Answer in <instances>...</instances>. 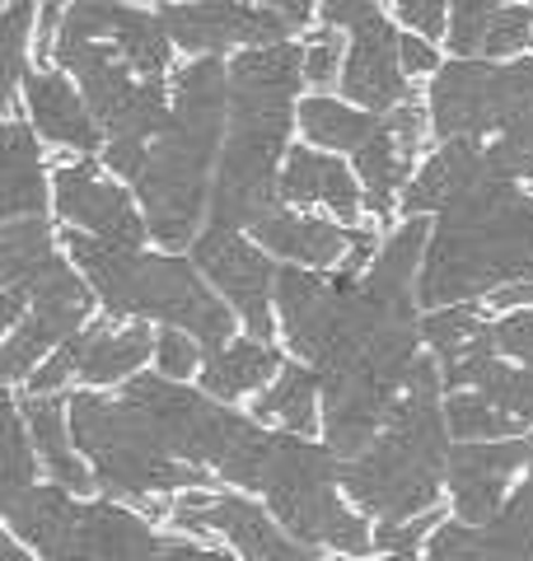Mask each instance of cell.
Wrapping results in <instances>:
<instances>
[{
  "mask_svg": "<svg viewBox=\"0 0 533 561\" xmlns=\"http://www.w3.org/2000/svg\"><path fill=\"white\" fill-rule=\"evenodd\" d=\"M496 179H501V173L491 164V150H483L477 140H450V146L417 173V183H407V192H402L407 216H412V210H426V206L450 210L458 197H468L473 187L496 183Z\"/></svg>",
  "mask_w": 533,
  "mask_h": 561,
  "instance_id": "22",
  "label": "cell"
},
{
  "mask_svg": "<svg viewBox=\"0 0 533 561\" xmlns=\"http://www.w3.org/2000/svg\"><path fill=\"white\" fill-rule=\"evenodd\" d=\"M0 561H29L20 548H14V542H5V548H0Z\"/></svg>",
  "mask_w": 533,
  "mask_h": 561,
  "instance_id": "53",
  "label": "cell"
},
{
  "mask_svg": "<svg viewBox=\"0 0 533 561\" xmlns=\"http://www.w3.org/2000/svg\"><path fill=\"white\" fill-rule=\"evenodd\" d=\"M426 561H533V468L496 519L440 524Z\"/></svg>",
  "mask_w": 533,
  "mask_h": 561,
  "instance_id": "18",
  "label": "cell"
},
{
  "mask_svg": "<svg viewBox=\"0 0 533 561\" xmlns=\"http://www.w3.org/2000/svg\"><path fill=\"white\" fill-rule=\"evenodd\" d=\"M57 24H61V10H57V5H47V10H43V38H38V57H43V51L52 47V28H57ZM52 51H57V47H52Z\"/></svg>",
  "mask_w": 533,
  "mask_h": 561,
  "instance_id": "52",
  "label": "cell"
},
{
  "mask_svg": "<svg viewBox=\"0 0 533 561\" xmlns=\"http://www.w3.org/2000/svg\"><path fill=\"white\" fill-rule=\"evenodd\" d=\"M533 117V61L483 66L454 61L431 80V122L435 136L473 140L483 131H510Z\"/></svg>",
  "mask_w": 533,
  "mask_h": 561,
  "instance_id": "11",
  "label": "cell"
},
{
  "mask_svg": "<svg viewBox=\"0 0 533 561\" xmlns=\"http://www.w3.org/2000/svg\"><path fill=\"white\" fill-rule=\"evenodd\" d=\"M355 164H361V179H365V192H370V210L384 216L388 206H394V192L407 183V154L398 150V136H394V122L384 117V127L375 131V140L355 154Z\"/></svg>",
  "mask_w": 533,
  "mask_h": 561,
  "instance_id": "32",
  "label": "cell"
},
{
  "mask_svg": "<svg viewBox=\"0 0 533 561\" xmlns=\"http://www.w3.org/2000/svg\"><path fill=\"white\" fill-rule=\"evenodd\" d=\"M388 561H412V557H388Z\"/></svg>",
  "mask_w": 533,
  "mask_h": 561,
  "instance_id": "54",
  "label": "cell"
},
{
  "mask_svg": "<svg viewBox=\"0 0 533 561\" xmlns=\"http://www.w3.org/2000/svg\"><path fill=\"white\" fill-rule=\"evenodd\" d=\"M173 90V113L165 131L150 140L136 192L146 202L150 234L159 243H197V225L211 216V187H216L211 160L220 150V122L229 108V70L206 57L178 70Z\"/></svg>",
  "mask_w": 533,
  "mask_h": 561,
  "instance_id": "3",
  "label": "cell"
},
{
  "mask_svg": "<svg viewBox=\"0 0 533 561\" xmlns=\"http://www.w3.org/2000/svg\"><path fill=\"white\" fill-rule=\"evenodd\" d=\"M388 122H394V136H398V150L412 160L417 154V146H421V136H426V127H421V108L417 103H402V108H394L388 113Z\"/></svg>",
  "mask_w": 533,
  "mask_h": 561,
  "instance_id": "46",
  "label": "cell"
},
{
  "mask_svg": "<svg viewBox=\"0 0 533 561\" xmlns=\"http://www.w3.org/2000/svg\"><path fill=\"white\" fill-rule=\"evenodd\" d=\"M276 370H281L276 351L258 337H248V342H229L220 351H211L202 383H206V393H216V398H239L248 389H258V383Z\"/></svg>",
  "mask_w": 533,
  "mask_h": 561,
  "instance_id": "28",
  "label": "cell"
},
{
  "mask_svg": "<svg viewBox=\"0 0 533 561\" xmlns=\"http://www.w3.org/2000/svg\"><path fill=\"white\" fill-rule=\"evenodd\" d=\"M421 249H431V225L421 216H412L402 225V230L384 243V253L375 257V267H370V286L384 290V295H412V267Z\"/></svg>",
  "mask_w": 533,
  "mask_h": 561,
  "instance_id": "35",
  "label": "cell"
},
{
  "mask_svg": "<svg viewBox=\"0 0 533 561\" xmlns=\"http://www.w3.org/2000/svg\"><path fill=\"white\" fill-rule=\"evenodd\" d=\"M127 402L155 426L178 463H211L220 478L239 482L248 491H262L266 463H272V431H258L248 416L220 408L192 389H178L165 375H136L127 379Z\"/></svg>",
  "mask_w": 533,
  "mask_h": 561,
  "instance_id": "7",
  "label": "cell"
},
{
  "mask_svg": "<svg viewBox=\"0 0 533 561\" xmlns=\"http://www.w3.org/2000/svg\"><path fill=\"white\" fill-rule=\"evenodd\" d=\"M384 127V117L375 113H355L337 99H305L299 103V131H305L314 146H332V150H355L361 154L375 131Z\"/></svg>",
  "mask_w": 533,
  "mask_h": 561,
  "instance_id": "30",
  "label": "cell"
},
{
  "mask_svg": "<svg viewBox=\"0 0 533 561\" xmlns=\"http://www.w3.org/2000/svg\"><path fill=\"white\" fill-rule=\"evenodd\" d=\"M444 421H450L454 435H510V431H524L514 416L496 412L487 398L477 393H454L450 408H444Z\"/></svg>",
  "mask_w": 533,
  "mask_h": 561,
  "instance_id": "37",
  "label": "cell"
},
{
  "mask_svg": "<svg viewBox=\"0 0 533 561\" xmlns=\"http://www.w3.org/2000/svg\"><path fill=\"white\" fill-rule=\"evenodd\" d=\"M29 5H10L5 20H0V33H5V47H0V99L14 94L24 70V38H29Z\"/></svg>",
  "mask_w": 533,
  "mask_h": 561,
  "instance_id": "39",
  "label": "cell"
},
{
  "mask_svg": "<svg viewBox=\"0 0 533 561\" xmlns=\"http://www.w3.org/2000/svg\"><path fill=\"white\" fill-rule=\"evenodd\" d=\"M5 225L10 220H33L43 210V164H38V146L33 136L10 122L5 127Z\"/></svg>",
  "mask_w": 533,
  "mask_h": 561,
  "instance_id": "31",
  "label": "cell"
},
{
  "mask_svg": "<svg viewBox=\"0 0 533 561\" xmlns=\"http://www.w3.org/2000/svg\"><path fill=\"white\" fill-rule=\"evenodd\" d=\"M533 14L524 5H483V0H464L454 5L450 20V47L458 57H506V51L524 47Z\"/></svg>",
  "mask_w": 533,
  "mask_h": 561,
  "instance_id": "23",
  "label": "cell"
},
{
  "mask_svg": "<svg viewBox=\"0 0 533 561\" xmlns=\"http://www.w3.org/2000/svg\"><path fill=\"white\" fill-rule=\"evenodd\" d=\"M342 478V463L328 449H314L299 435H276L272 463H266V501H272L276 519L299 538V542H328L342 552H365L375 548L365 519L342 511L332 496V482Z\"/></svg>",
  "mask_w": 533,
  "mask_h": 561,
  "instance_id": "10",
  "label": "cell"
},
{
  "mask_svg": "<svg viewBox=\"0 0 533 561\" xmlns=\"http://www.w3.org/2000/svg\"><path fill=\"white\" fill-rule=\"evenodd\" d=\"M491 337H496L501 356H514V365H533V309H520V313H510V319H501L491 328Z\"/></svg>",
  "mask_w": 533,
  "mask_h": 561,
  "instance_id": "41",
  "label": "cell"
},
{
  "mask_svg": "<svg viewBox=\"0 0 533 561\" xmlns=\"http://www.w3.org/2000/svg\"><path fill=\"white\" fill-rule=\"evenodd\" d=\"M375 14H379L375 5H324V20H328L332 28L342 24V28H351V33L361 28L365 20H375Z\"/></svg>",
  "mask_w": 533,
  "mask_h": 561,
  "instance_id": "48",
  "label": "cell"
},
{
  "mask_svg": "<svg viewBox=\"0 0 533 561\" xmlns=\"http://www.w3.org/2000/svg\"><path fill=\"white\" fill-rule=\"evenodd\" d=\"M29 113L38 122V131L57 146H76V150H94L99 146V127L94 117L80 108L76 90L61 76H29Z\"/></svg>",
  "mask_w": 533,
  "mask_h": 561,
  "instance_id": "27",
  "label": "cell"
},
{
  "mask_svg": "<svg viewBox=\"0 0 533 561\" xmlns=\"http://www.w3.org/2000/svg\"><path fill=\"white\" fill-rule=\"evenodd\" d=\"M332 76H337V38L332 33H314L305 47V80L328 84Z\"/></svg>",
  "mask_w": 533,
  "mask_h": 561,
  "instance_id": "44",
  "label": "cell"
},
{
  "mask_svg": "<svg viewBox=\"0 0 533 561\" xmlns=\"http://www.w3.org/2000/svg\"><path fill=\"white\" fill-rule=\"evenodd\" d=\"M24 416H29V426H33L29 431L33 445H38L43 463L57 472V482L84 491L89 486V472L76 463V454H70V412H66V402L61 398H29L24 402Z\"/></svg>",
  "mask_w": 533,
  "mask_h": 561,
  "instance_id": "29",
  "label": "cell"
},
{
  "mask_svg": "<svg viewBox=\"0 0 533 561\" xmlns=\"http://www.w3.org/2000/svg\"><path fill=\"white\" fill-rule=\"evenodd\" d=\"M76 328H80V319H70V313H38L33 309L29 319L20 323L5 337V379H20V375H29L33 370V360L43 356V351H52V346H66L70 337H76Z\"/></svg>",
  "mask_w": 533,
  "mask_h": 561,
  "instance_id": "33",
  "label": "cell"
},
{
  "mask_svg": "<svg viewBox=\"0 0 533 561\" xmlns=\"http://www.w3.org/2000/svg\"><path fill=\"white\" fill-rule=\"evenodd\" d=\"M70 257L84 267V276L94 280V290L103 295L113 319L127 313H146V319H169L178 328H188L192 337H202L211 351H220L229 337V313L211 295L183 257H146L132 249H113L103 239H89L80 230H66Z\"/></svg>",
  "mask_w": 533,
  "mask_h": 561,
  "instance_id": "6",
  "label": "cell"
},
{
  "mask_svg": "<svg viewBox=\"0 0 533 561\" xmlns=\"http://www.w3.org/2000/svg\"><path fill=\"white\" fill-rule=\"evenodd\" d=\"M57 61L80 76L89 113L113 131V140H140V146H150L165 131V122H169L165 84L136 76L113 43L57 38Z\"/></svg>",
  "mask_w": 533,
  "mask_h": 561,
  "instance_id": "12",
  "label": "cell"
},
{
  "mask_svg": "<svg viewBox=\"0 0 533 561\" xmlns=\"http://www.w3.org/2000/svg\"><path fill=\"white\" fill-rule=\"evenodd\" d=\"M5 515L43 561H165L150 524L117 505H76L61 486H29Z\"/></svg>",
  "mask_w": 533,
  "mask_h": 561,
  "instance_id": "9",
  "label": "cell"
},
{
  "mask_svg": "<svg viewBox=\"0 0 533 561\" xmlns=\"http://www.w3.org/2000/svg\"><path fill=\"white\" fill-rule=\"evenodd\" d=\"M70 356H76V370L89 383H117V379H136V365L150 356V328H109L94 323L84 328L80 337H70Z\"/></svg>",
  "mask_w": 533,
  "mask_h": 561,
  "instance_id": "26",
  "label": "cell"
},
{
  "mask_svg": "<svg viewBox=\"0 0 533 561\" xmlns=\"http://www.w3.org/2000/svg\"><path fill=\"white\" fill-rule=\"evenodd\" d=\"M253 230V239L258 243H266L272 253H281V257H295V262H309V267H328V262H337L342 257V249H347V234L337 230V225H328V220H309V216H295V210H286V206H266L262 216L248 225Z\"/></svg>",
  "mask_w": 533,
  "mask_h": 561,
  "instance_id": "24",
  "label": "cell"
},
{
  "mask_svg": "<svg viewBox=\"0 0 533 561\" xmlns=\"http://www.w3.org/2000/svg\"><path fill=\"white\" fill-rule=\"evenodd\" d=\"M173 524L178 529H192V534H225L229 542H239V552L248 561H314L309 548H299L286 534L266 519L253 501L243 496H188L173 505Z\"/></svg>",
  "mask_w": 533,
  "mask_h": 561,
  "instance_id": "15",
  "label": "cell"
},
{
  "mask_svg": "<svg viewBox=\"0 0 533 561\" xmlns=\"http://www.w3.org/2000/svg\"><path fill=\"white\" fill-rule=\"evenodd\" d=\"M440 370L435 360H417L402 402L361 459L342 463V486L379 524H412L440 496V478L450 472V421L440 416Z\"/></svg>",
  "mask_w": 533,
  "mask_h": 561,
  "instance_id": "5",
  "label": "cell"
},
{
  "mask_svg": "<svg viewBox=\"0 0 533 561\" xmlns=\"http://www.w3.org/2000/svg\"><path fill=\"white\" fill-rule=\"evenodd\" d=\"M533 459V445L529 440H506V445H458L450 454V491L458 501V515L468 524H487L501 511V491L506 482Z\"/></svg>",
  "mask_w": 533,
  "mask_h": 561,
  "instance_id": "20",
  "label": "cell"
},
{
  "mask_svg": "<svg viewBox=\"0 0 533 561\" xmlns=\"http://www.w3.org/2000/svg\"><path fill=\"white\" fill-rule=\"evenodd\" d=\"M57 210L70 220V230H80L89 239H103L113 249H132L140 253L136 243L146 239V225L132 210L127 192L103 183L94 164H66L57 169Z\"/></svg>",
  "mask_w": 533,
  "mask_h": 561,
  "instance_id": "17",
  "label": "cell"
},
{
  "mask_svg": "<svg viewBox=\"0 0 533 561\" xmlns=\"http://www.w3.org/2000/svg\"><path fill=\"white\" fill-rule=\"evenodd\" d=\"M61 38L76 43H113L136 76L159 80V70L169 61V28L159 14L132 10V5H70L61 20Z\"/></svg>",
  "mask_w": 533,
  "mask_h": 561,
  "instance_id": "16",
  "label": "cell"
},
{
  "mask_svg": "<svg viewBox=\"0 0 533 561\" xmlns=\"http://www.w3.org/2000/svg\"><path fill=\"white\" fill-rule=\"evenodd\" d=\"M487 150H491V164H496V173H501L506 183H514V179H533V117L520 122V127L501 131Z\"/></svg>",
  "mask_w": 533,
  "mask_h": 561,
  "instance_id": "38",
  "label": "cell"
},
{
  "mask_svg": "<svg viewBox=\"0 0 533 561\" xmlns=\"http://www.w3.org/2000/svg\"><path fill=\"white\" fill-rule=\"evenodd\" d=\"M169 38L188 51H220L235 43H253V47H276L295 24L309 20V5H281V10H262V5H169L159 10Z\"/></svg>",
  "mask_w": 533,
  "mask_h": 561,
  "instance_id": "13",
  "label": "cell"
},
{
  "mask_svg": "<svg viewBox=\"0 0 533 561\" xmlns=\"http://www.w3.org/2000/svg\"><path fill=\"white\" fill-rule=\"evenodd\" d=\"M305 76V51L291 43L248 47L229 66V131L211 187V230L235 234L276 206L286 160L291 99Z\"/></svg>",
  "mask_w": 533,
  "mask_h": 561,
  "instance_id": "2",
  "label": "cell"
},
{
  "mask_svg": "<svg viewBox=\"0 0 533 561\" xmlns=\"http://www.w3.org/2000/svg\"><path fill=\"white\" fill-rule=\"evenodd\" d=\"M314 375L299 370V365H286V370L276 375V383L262 393L258 402V421H281L286 435H305L314 431Z\"/></svg>",
  "mask_w": 533,
  "mask_h": 561,
  "instance_id": "34",
  "label": "cell"
},
{
  "mask_svg": "<svg viewBox=\"0 0 533 561\" xmlns=\"http://www.w3.org/2000/svg\"><path fill=\"white\" fill-rule=\"evenodd\" d=\"M440 375L450 389H477V398H487L496 412L514 416L520 426L524 421L533 426V365H506L491 328L468 346H458L454 356H444Z\"/></svg>",
  "mask_w": 533,
  "mask_h": 561,
  "instance_id": "19",
  "label": "cell"
},
{
  "mask_svg": "<svg viewBox=\"0 0 533 561\" xmlns=\"http://www.w3.org/2000/svg\"><path fill=\"white\" fill-rule=\"evenodd\" d=\"M70 435H76V445L89 454V463L99 468V482L109 486L113 496L146 501L155 491L211 482L202 468H183L159 445L155 426L127 398L109 402L99 393H76L70 398Z\"/></svg>",
  "mask_w": 533,
  "mask_h": 561,
  "instance_id": "8",
  "label": "cell"
},
{
  "mask_svg": "<svg viewBox=\"0 0 533 561\" xmlns=\"http://www.w3.org/2000/svg\"><path fill=\"white\" fill-rule=\"evenodd\" d=\"M165 561H229V557L206 552V548H192V542H169V548H165Z\"/></svg>",
  "mask_w": 533,
  "mask_h": 561,
  "instance_id": "51",
  "label": "cell"
},
{
  "mask_svg": "<svg viewBox=\"0 0 533 561\" xmlns=\"http://www.w3.org/2000/svg\"><path fill=\"white\" fill-rule=\"evenodd\" d=\"M33 478V454H29V435L20 426V408L10 402L5 412V505L20 501Z\"/></svg>",
  "mask_w": 533,
  "mask_h": 561,
  "instance_id": "40",
  "label": "cell"
},
{
  "mask_svg": "<svg viewBox=\"0 0 533 561\" xmlns=\"http://www.w3.org/2000/svg\"><path fill=\"white\" fill-rule=\"evenodd\" d=\"M370 257H375V234H370V230H355V234H351V253H347V262H342V276L351 280Z\"/></svg>",
  "mask_w": 533,
  "mask_h": 561,
  "instance_id": "49",
  "label": "cell"
},
{
  "mask_svg": "<svg viewBox=\"0 0 533 561\" xmlns=\"http://www.w3.org/2000/svg\"><path fill=\"white\" fill-rule=\"evenodd\" d=\"M342 90L365 103L375 113H394L407 103V80H402V43L394 38V28L384 24V14L365 20L351 38V57L342 70Z\"/></svg>",
  "mask_w": 533,
  "mask_h": 561,
  "instance_id": "21",
  "label": "cell"
},
{
  "mask_svg": "<svg viewBox=\"0 0 533 561\" xmlns=\"http://www.w3.org/2000/svg\"><path fill=\"white\" fill-rule=\"evenodd\" d=\"M402 66H407V70H431V66H435V51L426 47V43L402 38Z\"/></svg>",
  "mask_w": 533,
  "mask_h": 561,
  "instance_id": "50",
  "label": "cell"
},
{
  "mask_svg": "<svg viewBox=\"0 0 533 561\" xmlns=\"http://www.w3.org/2000/svg\"><path fill=\"white\" fill-rule=\"evenodd\" d=\"M487 313L483 309H473V305H458V309H440V313H431V319L421 323V337L431 342L440 356H454L458 346H468L473 337H483L487 332Z\"/></svg>",
  "mask_w": 533,
  "mask_h": 561,
  "instance_id": "36",
  "label": "cell"
},
{
  "mask_svg": "<svg viewBox=\"0 0 533 561\" xmlns=\"http://www.w3.org/2000/svg\"><path fill=\"white\" fill-rule=\"evenodd\" d=\"M192 253H197L202 272L225 290V300L239 309V319L253 328V337L266 342V332H272L266 300H272L281 272L258 249H248L239 234H225V230H206L197 243H192Z\"/></svg>",
  "mask_w": 533,
  "mask_h": 561,
  "instance_id": "14",
  "label": "cell"
},
{
  "mask_svg": "<svg viewBox=\"0 0 533 561\" xmlns=\"http://www.w3.org/2000/svg\"><path fill=\"white\" fill-rule=\"evenodd\" d=\"M281 197L299 202V206L324 202L342 220H355V210H361V192H355L351 173L337 160H328V154L305 150V146H295L286 154V169H281Z\"/></svg>",
  "mask_w": 533,
  "mask_h": 561,
  "instance_id": "25",
  "label": "cell"
},
{
  "mask_svg": "<svg viewBox=\"0 0 533 561\" xmlns=\"http://www.w3.org/2000/svg\"><path fill=\"white\" fill-rule=\"evenodd\" d=\"M155 346H159V370H165V379H188L192 375V365H197V346H192L183 332H165Z\"/></svg>",
  "mask_w": 533,
  "mask_h": 561,
  "instance_id": "42",
  "label": "cell"
},
{
  "mask_svg": "<svg viewBox=\"0 0 533 561\" xmlns=\"http://www.w3.org/2000/svg\"><path fill=\"white\" fill-rule=\"evenodd\" d=\"M70 375H76V356H70V346H61L47 365H38V370H33V379H29V398H47V393H57Z\"/></svg>",
  "mask_w": 533,
  "mask_h": 561,
  "instance_id": "43",
  "label": "cell"
},
{
  "mask_svg": "<svg viewBox=\"0 0 533 561\" xmlns=\"http://www.w3.org/2000/svg\"><path fill=\"white\" fill-rule=\"evenodd\" d=\"M398 14L417 33H426V38H440V33H444V5H440V0H426V5H412V0H407V5H398Z\"/></svg>",
  "mask_w": 533,
  "mask_h": 561,
  "instance_id": "47",
  "label": "cell"
},
{
  "mask_svg": "<svg viewBox=\"0 0 533 561\" xmlns=\"http://www.w3.org/2000/svg\"><path fill=\"white\" fill-rule=\"evenodd\" d=\"M501 280L533 286V197L496 179L440 216L421 267V300H468Z\"/></svg>",
  "mask_w": 533,
  "mask_h": 561,
  "instance_id": "4",
  "label": "cell"
},
{
  "mask_svg": "<svg viewBox=\"0 0 533 561\" xmlns=\"http://www.w3.org/2000/svg\"><path fill=\"white\" fill-rule=\"evenodd\" d=\"M276 305L286 342L314 360L324 383H370L398 393L417 370L412 295H384L370 280H324L309 272L276 276Z\"/></svg>",
  "mask_w": 533,
  "mask_h": 561,
  "instance_id": "1",
  "label": "cell"
},
{
  "mask_svg": "<svg viewBox=\"0 0 533 561\" xmlns=\"http://www.w3.org/2000/svg\"><path fill=\"white\" fill-rule=\"evenodd\" d=\"M435 529V519L431 515H421L412 524H379V534H375V548H388V552H407L421 534H431Z\"/></svg>",
  "mask_w": 533,
  "mask_h": 561,
  "instance_id": "45",
  "label": "cell"
}]
</instances>
